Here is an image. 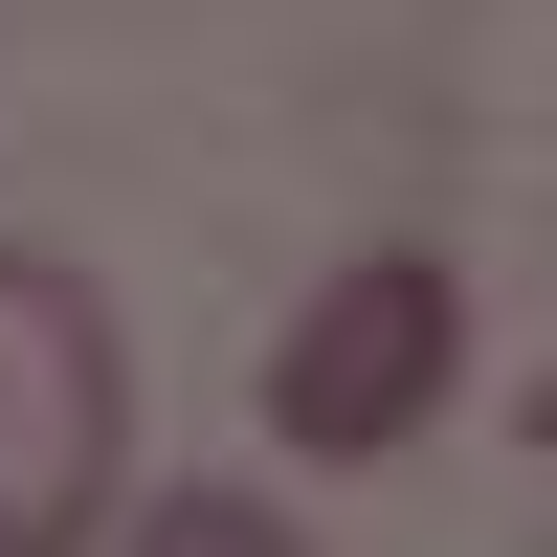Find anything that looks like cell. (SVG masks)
I'll use <instances>...</instances> for the list:
<instances>
[{
	"label": "cell",
	"mask_w": 557,
	"mask_h": 557,
	"mask_svg": "<svg viewBox=\"0 0 557 557\" xmlns=\"http://www.w3.org/2000/svg\"><path fill=\"white\" fill-rule=\"evenodd\" d=\"M134 469V335L67 246H0V557H89Z\"/></svg>",
	"instance_id": "1"
},
{
	"label": "cell",
	"mask_w": 557,
	"mask_h": 557,
	"mask_svg": "<svg viewBox=\"0 0 557 557\" xmlns=\"http://www.w3.org/2000/svg\"><path fill=\"white\" fill-rule=\"evenodd\" d=\"M89 557H312V535L268 513V491H157V513H134V535H89Z\"/></svg>",
	"instance_id": "3"
},
{
	"label": "cell",
	"mask_w": 557,
	"mask_h": 557,
	"mask_svg": "<svg viewBox=\"0 0 557 557\" xmlns=\"http://www.w3.org/2000/svg\"><path fill=\"white\" fill-rule=\"evenodd\" d=\"M446 380H469V268H446V246H357L335 290L268 335V424H290V469H380V446H424Z\"/></svg>",
	"instance_id": "2"
}]
</instances>
